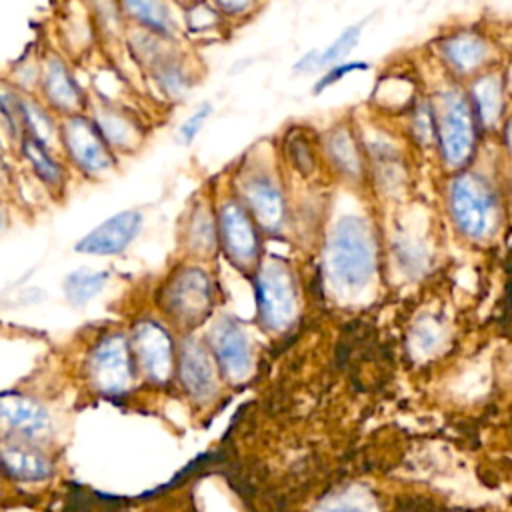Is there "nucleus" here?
Masks as SVG:
<instances>
[{
  "mask_svg": "<svg viewBox=\"0 0 512 512\" xmlns=\"http://www.w3.org/2000/svg\"><path fill=\"white\" fill-rule=\"evenodd\" d=\"M326 264L334 286L346 292L362 290L376 266L374 238L368 224L358 216H344L332 228Z\"/></svg>",
  "mask_w": 512,
  "mask_h": 512,
  "instance_id": "obj_1",
  "label": "nucleus"
},
{
  "mask_svg": "<svg viewBox=\"0 0 512 512\" xmlns=\"http://www.w3.org/2000/svg\"><path fill=\"white\" fill-rule=\"evenodd\" d=\"M214 290L206 270L182 266L170 274L160 292L164 312L180 326L192 328L200 324L212 310Z\"/></svg>",
  "mask_w": 512,
  "mask_h": 512,
  "instance_id": "obj_2",
  "label": "nucleus"
},
{
  "mask_svg": "<svg viewBox=\"0 0 512 512\" xmlns=\"http://www.w3.org/2000/svg\"><path fill=\"white\" fill-rule=\"evenodd\" d=\"M86 376L90 386L106 396H120L132 388L136 378V362L130 338L124 334H106L88 352Z\"/></svg>",
  "mask_w": 512,
  "mask_h": 512,
  "instance_id": "obj_3",
  "label": "nucleus"
},
{
  "mask_svg": "<svg viewBox=\"0 0 512 512\" xmlns=\"http://www.w3.org/2000/svg\"><path fill=\"white\" fill-rule=\"evenodd\" d=\"M256 308L266 330H286L296 316V284L286 264L280 260H266L254 280Z\"/></svg>",
  "mask_w": 512,
  "mask_h": 512,
  "instance_id": "obj_4",
  "label": "nucleus"
},
{
  "mask_svg": "<svg viewBox=\"0 0 512 512\" xmlns=\"http://www.w3.org/2000/svg\"><path fill=\"white\" fill-rule=\"evenodd\" d=\"M218 244H222L228 260L240 270H252L260 262L258 226L240 200H226L218 214Z\"/></svg>",
  "mask_w": 512,
  "mask_h": 512,
  "instance_id": "obj_5",
  "label": "nucleus"
},
{
  "mask_svg": "<svg viewBox=\"0 0 512 512\" xmlns=\"http://www.w3.org/2000/svg\"><path fill=\"white\" fill-rule=\"evenodd\" d=\"M450 208L458 228L470 238H486L496 220L494 196L484 180L466 174L454 180L450 190Z\"/></svg>",
  "mask_w": 512,
  "mask_h": 512,
  "instance_id": "obj_6",
  "label": "nucleus"
},
{
  "mask_svg": "<svg viewBox=\"0 0 512 512\" xmlns=\"http://www.w3.org/2000/svg\"><path fill=\"white\" fill-rule=\"evenodd\" d=\"M136 368L154 384L170 380L176 368V350L170 332L156 320H140L130 334Z\"/></svg>",
  "mask_w": 512,
  "mask_h": 512,
  "instance_id": "obj_7",
  "label": "nucleus"
},
{
  "mask_svg": "<svg viewBox=\"0 0 512 512\" xmlns=\"http://www.w3.org/2000/svg\"><path fill=\"white\" fill-rule=\"evenodd\" d=\"M60 140L70 160L86 174H102L114 166L108 142L86 116H68L60 126Z\"/></svg>",
  "mask_w": 512,
  "mask_h": 512,
  "instance_id": "obj_8",
  "label": "nucleus"
},
{
  "mask_svg": "<svg viewBox=\"0 0 512 512\" xmlns=\"http://www.w3.org/2000/svg\"><path fill=\"white\" fill-rule=\"evenodd\" d=\"M0 434L8 442L38 444L52 434L50 412L22 394L0 396Z\"/></svg>",
  "mask_w": 512,
  "mask_h": 512,
  "instance_id": "obj_9",
  "label": "nucleus"
},
{
  "mask_svg": "<svg viewBox=\"0 0 512 512\" xmlns=\"http://www.w3.org/2000/svg\"><path fill=\"white\" fill-rule=\"evenodd\" d=\"M240 202L256 222V226L276 232L284 224L286 216V204L284 194L278 186V182L262 172V170H248L244 176H240Z\"/></svg>",
  "mask_w": 512,
  "mask_h": 512,
  "instance_id": "obj_10",
  "label": "nucleus"
},
{
  "mask_svg": "<svg viewBox=\"0 0 512 512\" xmlns=\"http://www.w3.org/2000/svg\"><path fill=\"white\" fill-rule=\"evenodd\" d=\"M436 132L444 158L454 166L466 162L474 146V120L468 102L460 94L448 92L442 98Z\"/></svg>",
  "mask_w": 512,
  "mask_h": 512,
  "instance_id": "obj_11",
  "label": "nucleus"
},
{
  "mask_svg": "<svg viewBox=\"0 0 512 512\" xmlns=\"http://www.w3.org/2000/svg\"><path fill=\"white\" fill-rule=\"evenodd\" d=\"M208 348L216 360L218 372L228 382H240L252 368V352L242 326L232 318H222L214 324Z\"/></svg>",
  "mask_w": 512,
  "mask_h": 512,
  "instance_id": "obj_12",
  "label": "nucleus"
},
{
  "mask_svg": "<svg viewBox=\"0 0 512 512\" xmlns=\"http://www.w3.org/2000/svg\"><path fill=\"white\" fill-rule=\"evenodd\" d=\"M176 368L180 382L192 400H212V396L216 394V376L220 372L208 344L196 338H186L182 342Z\"/></svg>",
  "mask_w": 512,
  "mask_h": 512,
  "instance_id": "obj_13",
  "label": "nucleus"
},
{
  "mask_svg": "<svg viewBox=\"0 0 512 512\" xmlns=\"http://www.w3.org/2000/svg\"><path fill=\"white\" fill-rule=\"evenodd\" d=\"M142 214L138 210H122L76 242V250L94 256H112L124 252L134 236L140 232Z\"/></svg>",
  "mask_w": 512,
  "mask_h": 512,
  "instance_id": "obj_14",
  "label": "nucleus"
},
{
  "mask_svg": "<svg viewBox=\"0 0 512 512\" xmlns=\"http://www.w3.org/2000/svg\"><path fill=\"white\" fill-rule=\"evenodd\" d=\"M40 86L46 102L62 114L76 116L86 106L82 90L74 82L66 64L56 56H50L44 62Z\"/></svg>",
  "mask_w": 512,
  "mask_h": 512,
  "instance_id": "obj_15",
  "label": "nucleus"
},
{
  "mask_svg": "<svg viewBox=\"0 0 512 512\" xmlns=\"http://www.w3.org/2000/svg\"><path fill=\"white\" fill-rule=\"evenodd\" d=\"M0 468L20 482H42L52 476V460L34 444L6 442L0 448Z\"/></svg>",
  "mask_w": 512,
  "mask_h": 512,
  "instance_id": "obj_16",
  "label": "nucleus"
},
{
  "mask_svg": "<svg viewBox=\"0 0 512 512\" xmlns=\"http://www.w3.org/2000/svg\"><path fill=\"white\" fill-rule=\"evenodd\" d=\"M184 240L190 252L208 258L218 246V220L210 206L194 208L184 226Z\"/></svg>",
  "mask_w": 512,
  "mask_h": 512,
  "instance_id": "obj_17",
  "label": "nucleus"
},
{
  "mask_svg": "<svg viewBox=\"0 0 512 512\" xmlns=\"http://www.w3.org/2000/svg\"><path fill=\"white\" fill-rule=\"evenodd\" d=\"M22 154L42 184H46L52 190H60L64 186V180H66L64 168L60 162L54 160V156L50 154V150L44 144H40L38 140L24 134L22 136Z\"/></svg>",
  "mask_w": 512,
  "mask_h": 512,
  "instance_id": "obj_18",
  "label": "nucleus"
},
{
  "mask_svg": "<svg viewBox=\"0 0 512 512\" xmlns=\"http://www.w3.org/2000/svg\"><path fill=\"white\" fill-rule=\"evenodd\" d=\"M110 278L108 270L78 268L64 278V294L72 306H84L96 294H100Z\"/></svg>",
  "mask_w": 512,
  "mask_h": 512,
  "instance_id": "obj_19",
  "label": "nucleus"
},
{
  "mask_svg": "<svg viewBox=\"0 0 512 512\" xmlns=\"http://www.w3.org/2000/svg\"><path fill=\"white\" fill-rule=\"evenodd\" d=\"M130 18L138 20L142 26H146L148 32L156 36H172L174 34V20L170 16V10L164 2H124L120 6Z\"/></svg>",
  "mask_w": 512,
  "mask_h": 512,
  "instance_id": "obj_20",
  "label": "nucleus"
},
{
  "mask_svg": "<svg viewBox=\"0 0 512 512\" xmlns=\"http://www.w3.org/2000/svg\"><path fill=\"white\" fill-rule=\"evenodd\" d=\"M20 110H22V126L26 130V136L50 148L56 138V126L50 114L36 100L28 96H20Z\"/></svg>",
  "mask_w": 512,
  "mask_h": 512,
  "instance_id": "obj_21",
  "label": "nucleus"
},
{
  "mask_svg": "<svg viewBox=\"0 0 512 512\" xmlns=\"http://www.w3.org/2000/svg\"><path fill=\"white\" fill-rule=\"evenodd\" d=\"M94 124L102 132L104 140L108 146H118V148H132L138 142L136 126L120 112L114 110H102L94 116Z\"/></svg>",
  "mask_w": 512,
  "mask_h": 512,
  "instance_id": "obj_22",
  "label": "nucleus"
},
{
  "mask_svg": "<svg viewBox=\"0 0 512 512\" xmlns=\"http://www.w3.org/2000/svg\"><path fill=\"white\" fill-rule=\"evenodd\" d=\"M446 56L456 68L472 70L484 60L486 46L478 36L460 34L446 44Z\"/></svg>",
  "mask_w": 512,
  "mask_h": 512,
  "instance_id": "obj_23",
  "label": "nucleus"
},
{
  "mask_svg": "<svg viewBox=\"0 0 512 512\" xmlns=\"http://www.w3.org/2000/svg\"><path fill=\"white\" fill-rule=\"evenodd\" d=\"M314 512H376V502L362 488H348L322 500Z\"/></svg>",
  "mask_w": 512,
  "mask_h": 512,
  "instance_id": "obj_24",
  "label": "nucleus"
},
{
  "mask_svg": "<svg viewBox=\"0 0 512 512\" xmlns=\"http://www.w3.org/2000/svg\"><path fill=\"white\" fill-rule=\"evenodd\" d=\"M154 78L158 86L164 90V94H168L170 98H180L182 94L188 92L192 84L188 74L182 70L180 62L172 58H164L154 66Z\"/></svg>",
  "mask_w": 512,
  "mask_h": 512,
  "instance_id": "obj_25",
  "label": "nucleus"
},
{
  "mask_svg": "<svg viewBox=\"0 0 512 512\" xmlns=\"http://www.w3.org/2000/svg\"><path fill=\"white\" fill-rule=\"evenodd\" d=\"M358 36H360V26L346 28L326 50L318 52L316 68H334V66H338V62L354 48V44L358 42Z\"/></svg>",
  "mask_w": 512,
  "mask_h": 512,
  "instance_id": "obj_26",
  "label": "nucleus"
},
{
  "mask_svg": "<svg viewBox=\"0 0 512 512\" xmlns=\"http://www.w3.org/2000/svg\"><path fill=\"white\" fill-rule=\"evenodd\" d=\"M474 98L478 106V114L482 122L490 124L500 110V88L494 78H484L482 82L476 84L474 88Z\"/></svg>",
  "mask_w": 512,
  "mask_h": 512,
  "instance_id": "obj_27",
  "label": "nucleus"
},
{
  "mask_svg": "<svg viewBox=\"0 0 512 512\" xmlns=\"http://www.w3.org/2000/svg\"><path fill=\"white\" fill-rule=\"evenodd\" d=\"M328 150H330V156L332 160L342 168V170H348V172H356L358 168V158H356V152H354V146L350 142V136L346 132H334L330 136V142H328Z\"/></svg>",
  "mask_w": 512,
  "mask_h": 512,
  "instance_id": "obj_28",
  "label": "nucleus"
},
{
  "mask_svg": "<svg viewBox=\"0 0 512 512\" xmlns=\"http://www.w3.org/2000/svg\"><path fill=\"white\" fill-rule=\"evenodd\" d=\"M0 112L6 118V124L14 134L24 132L22 110H20V94H16L14 90H10L6 86H0Z\"/></svg>",
  "mask_w": 512,
  "mask_h": 512,
  "instance_id": "obj_29",
  "label": "nucleus"
},
{
  "mask_svg": "<svg viewBox=\"0 0 512 512\" xmlns=\"http://www.w3.org/2000/svg\"><path fill=\"white\" fill-rule=\"evenodd\" d=\"M210 112H212V106H210L208 102H204V104L198 106V110L180 126V138H182L184 144H190V142L196 138V134L200 132L204 120L210 116Z\"/></svg>",
  "mask_w": 512,
  "mask_h": 512,
  "instance_id": "obj_30",
  "label": "nucleus"
},
{
  "mask_svg": "<svg viewBox=\"0 0 512 512\" xmlns=\"http://www.w3.org/2000/svg\"><path fill=\"white\" fill-rule=\"evenodd\" d=\"M440 340V330L434 322H420L416 328V342L422 350H430Z\"/></svg>",
  "mask_w": 512,
  "mask_h": 512,
  "instance_id": "obj_31",
  "label": "nucleus"
},
{
  "mask_svg": "<svg viewBox=\"0 0 512 512\" xmlns=\"http://www.w3.org/2000/svg\"><path fill=\"white\" fill-rule=\"evenodd\" d=\"M356 68H364V64L356 62V64H338V66H334V68L314 86V92H322L326 86L334 84V82H336L338 78H342L346 72H352V70H356Z\"/></svg>",
  "mask_w": 512,
  "mask_h": 512,
  "instance_id": "obj_32",
  "label": "nucleus"
},
{
  "mask_svg": "<svg viewBox=\"0 0 512 512\" xmlns=\"http://www.w3.org/2000/svg\"><path fill=\"white\" fill-rule=\"evenodd\" d=\"M214 6L226 14H240V12L250 10L252 4L250 2H216Z\"/></svg>",
  "mask_w": 512,
  "mask_h": 512,
  "instance_id": "obj_33",
  "label": "nucleus"
},
{
  "mask_svg": "<svg viewBox=\"0 0 512 512\" xmlns=\"http://www.w3.org/2000/svg\"><path fill=\"white\" fill-rule=\"evenodd\" d=\"M6 224H8V214H6V210H4V206L0 202V232L6 228Z\"/></svg>",
  "mask_w": 512,
  "mask_h": 512,
  "instance_id": "obj_34",
  "label": "nucleus"
},
{
  "mask_svg": "<svg viewBox=\"0 0 512 512\" xmlns=\"http://www.w3.org/2000/svg\"><path fill=\"white\" fill-rule=\"evenodd\" d=\"M4 178H6V172H4V168H2V164H0V186L4 184Z\"/></svg>",
  "mask_w": 512,
  "mask_h": 512,
  "instance_id": "obj_35",
  "label": "nucleus"
},
{
  "mask_svg": "<svg viewBox=\"0 0 512 512\" xmlns=\"http://www.w3.org/2000/svg\"><path fill=\"white\" fill-rule=\"evenodd\" d=\"M508 144H510V148H512V122H510V126H508Z\"/></svg>",
  "mask_w": 512,
  "mask_h": 512,
  "instance_id": "obj_36",
  "label": "nucleus"
}]
</instances>
